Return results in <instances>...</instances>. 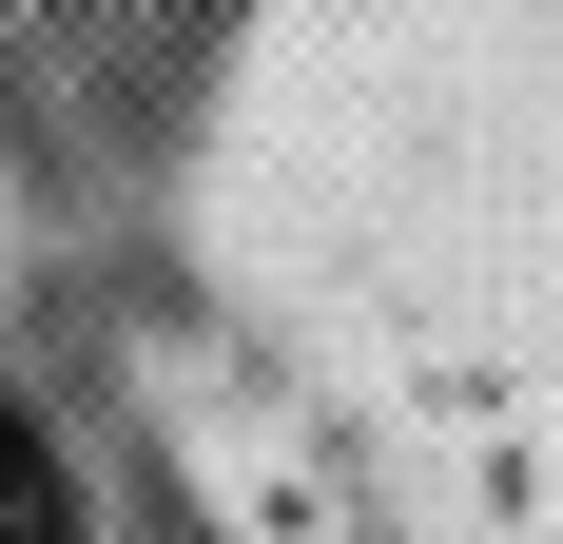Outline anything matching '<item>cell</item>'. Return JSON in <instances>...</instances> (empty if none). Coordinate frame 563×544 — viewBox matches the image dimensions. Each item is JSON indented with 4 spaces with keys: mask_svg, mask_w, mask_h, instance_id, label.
<instances>
[{
    "mask_svg": "<svg viewBox=\"0 0 563 544\" xmlns=\"http://www.w3.org/2000/svg\"><path fill=\"white\" fill-rule=\"evenodd\" d=\"M0 544H98V525H78V467H58L20 409H0Z\"/></svg>",
    "mask_w": 563,
    "mask_h": 544,
    "instance_id": "6da1fadb",
    "label": "cell"
}]
</instances>
